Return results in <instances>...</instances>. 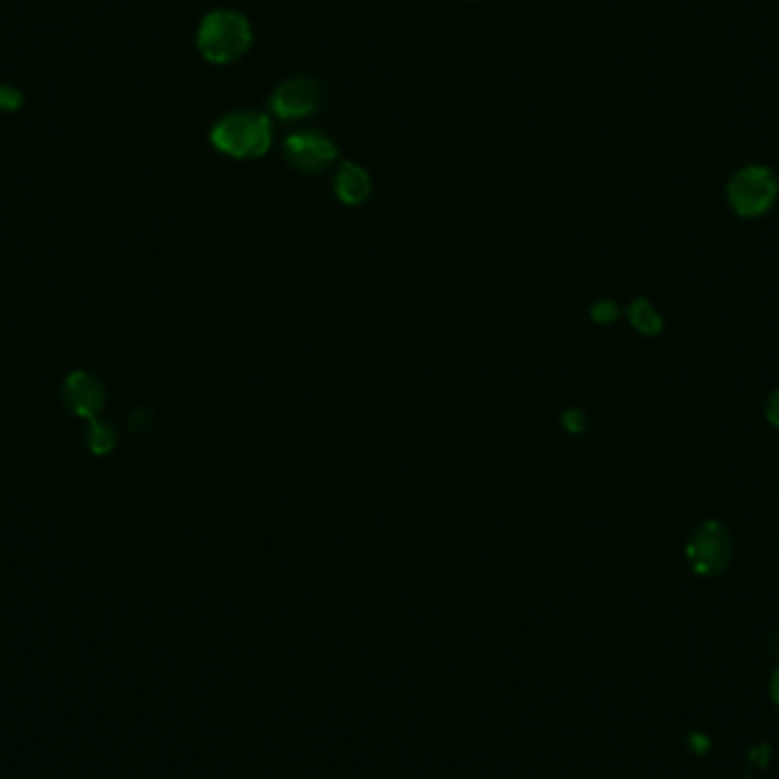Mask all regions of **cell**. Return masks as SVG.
Here are the masks:
<instances>
[{
  "label": "cell",
  "mask_w": 779,
  "mask_h": 779,
  "mask_svg": "<svg viewBox=\"0 0 779 779\" xmlns=\"http://www.w3.org/2000/svg\"><path fill=\"white\" fill-rule=\"evenodd\" d=\"M324 98L326 94L319 80L311 75H292L274 90L269 98V109L274 117L292 121L319 113Z\"/></svg>",
  "instance_id": "5b68a950"
},
{
  "label": "cell",
  "mask_w": 779,
  "mask_h": 779,
  "mask_svg": "<svg viewBox=\"0 0 779 779\" xmlns=\"http://www.w3.org/2000/svg\"><path fill=\"white\" fill-rule=\"evenodd\" d=\"M283 151L292 170L303 174H319L338 158V147L319 130H301L290 135Z\"/></svg>",
  "instance_id": "8992f818"
},
{
  "label": "cell",
  "mask_w": 779,
  "mask_h": 779,
  "mask_svg": "<svg viewBox=\"0 0 779 779\" xmlns=\"http://www.w3.org/2000/svg\"><path fill=\"white\" fill-rule=\"evenodd\" d=\"M686 556L690 568L702 577H713L722 572L728 568L732 556L730 532L716 520L702 522L688 540Z\"/></svg>",
  "instance_id": "277c9868"
},
{
  "label": "cell",
  "mask_w": 779,
  "mask_h": 779,
  "mask_svg": "<svg viewBox=\"0 0 779 779\" xmlns=\"http://www.w3.org/2000/svg\"><path fill=\"white\" fill-rule=\"evenodd\" d=\"M65 402L73 412L94 417L103 406V385L88 372H75L65 383Z\"/></svg>",
  "instance_id": "52a82bcc"
},
{
  "label": "cell",
  "mask_w": 779,
  "mask_h": 779,
  "mask_svg": "<svg viewBox=\"0 0 779 779\" xmlns=\"http://www.w3.org/2000/svg\"><path fill=\"white\" fill-rule=\"evenodd\" d=\"M254 42L252 23L235 10H214L199 25L197 46L214 65H229L248 53Z\"/></svg>",
  "instance_id": "7a4b0ae2"
},
{
  "label": "cell",
  "mask_w": 779,
  "mask_h": 779,
  "mask_svg": "<svg viewBox=\"0 0 779 779\" xmlns=\"http://www.w3.org/2000/svg\"><path fill=\"white\" fill-rule=\"evenodd\" d=\"M772 698L779 707V665H777V671H775V677H772Z\"/></svg>",
  "instance_id": "9a60e30c"
},
{
  "label": "cell",
  "mask_w": 779,
  "mask_h": 779,
  "mask_svg": "<svg viewBox=\"0 0 779 779\" xmlns=\"http://www.w3.org/2000/svg\"><path fill=\"white\" fill-rule=\"evenodd\" d=\"M90 444H92V450L98 452V454H105L113 450V444H115V431L109 429L107 425H94L90 429Z\"/></svg>",
  "instance_id": "30bf717a"
},
{
  "label": "cell",
  "mask_w": 779,
  "mask_h": 779,
  "mask_svg": "<svg viewBox=\"0 0 779 779\" xmlns=\"http://www.w3.org/2000/svg\"><path fill=\"white\" fill-rule=\"evenodd\" d=\"M19 94L14 90H8V88H0V107H8V109H14L19 105Z\"/></svg>",
  "instance_id": "5bb4252c"
},
{
  "label": "cell",
  "mask_w": 779,
  "mask_h": 779,
  "mask_svg": "<svg viewBox=\"0 0 779 779\" xmlns=\"http://www.w3.org/2000/svg\"><path fill=\"white\" fill-rule=\"evenodd\" d=\"M271 121L258 109H233L221 117L212 132L210 142L217 151L231 158H260L271 147Z\"/></svg>",
  "instance_id": "6da1fadb"
},
{
  "label": "cell",
  "mask_w": 779,
  "mask_h": 779,
  "mask_svg": "<svg viewBox=\"0 0 779 779\" xmlns=\"http://www.w3.org/2000/svg\"><path fill=\"white\" fill-rule=\"evenodd\" d=\"M766 417H768V422L772 427L779 429V387L775 390V393L768 397V404H766Z\"/></svg>",
  "instance_id": "4fadbf2b"
},
{
  "label": "cell",
  "mask_w": 779,
  "mask_h": 779,
  "mask_svg": "<svg viewBox=\"0 0 779 779\" xmlns=\"http://www.w3.org/2000/svg\"><path fill=\"white\" fill-rule=\"evenodd\" d=\"M591 317L597 324H614L620 317V309L614 301H597V303H593Z\"/></svg>",
  "instance_id": "8fae6325"
},
{
  "label": "cell",
  "mask_w": 779,
  "mask_h": 779,
  "mask_svg": "<svg viewBox=\"0 0 779 779\" xmlns=\"http://www.w3.org/2000/svg\"><path fill=\"white\" fill-rule=\"evenodd\" d=\"M779 197L777 176L761 164L739 170L728 185V201L741 217H759L772 208Z\"/></svg>",
  "instance_id": "3957f363"
},
{
  "label": "cell",
  "mask_w": 779,
  "mask_h": 779,
  "mask_svg": "<svg viewBox=\"0 0 779 779\" xmlns=\"http://www.w3.org/2000/svg\"><path fill=\"white\" fill-rule=\"evenodd\" d=\"M336 194L347 206H360L372 194V178L360 164L342 162L336 174Z\"/></svg>",
  "instance_id": "ba28073f"
},
{
  "label": "cell",
  "mask_w": 779,
  "mask_h": 779,
  "mask_svg": "<svg viewBox=\"0 0 779 779\" xmlns=\"http://www.w3.org/2000/svg\"><path fill=\"white\" fill-rule=\"evenodd\" d=\"M563 429L568 431V433H583V431H586L589 429V415L586 412H583L581 408H570V410H566L563 412Z\"/></svg>",
  "instance_id": "7c38bea8"
},
{
  "label": "cell",
  "mask_w": 779,
  "mask_h": 779,
  "mask_svg": "<svg viewBox=\"0 0 779 779\" xmlns=\"http://www.w3.org/2000/svg\"><path fill=\"white\" fill-rule=\"evenodd\" d=\"M629 322L631 326L638 330V333H643V336H659L661 328H663V317L661 313L654 309V305L648 301V299H636L631 305H629Z\"/></svg>",
  "instance_id": "9c48e42d"
}]
</instances>
